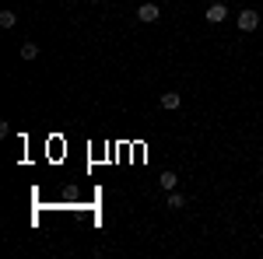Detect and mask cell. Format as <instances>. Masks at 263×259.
<instances>
[{
    "label": "cell",
    "instance_id": "cell-5",
    "mask_svg": "<svg viewBox=\"0 0 263 259\" xmlns=\"http://www.w3.org/2000/svg\"><path fill=\"white\" fill-rule=\"evenodd\" d=\"M158 182H162L165 193H172V189L179 186V175H176V172H162V179H158Z\"/></svg>",
    "mask_w": 263,
    "mask_h": 259
},
{
    "label": "cell",
    "instance_id": "cell-1",
    "mask_svg": "<svg viewBox=\"0 0 263 259\" xmlns=\"http://www.w3.org/2000/svg\"><path fill=\"white\" fill-rule=\"evenodd\" d=\"M239 32H246V35H249V32H256V28H260V11H249V7H246V11H239Z\"/></svg>",
    "mask_w": 263,
    "mask_h": 259
},
{
    "label": "cell",
    "instance_id": "cell-3",
    "mask_svg": "<svg viewBox=\"0 0 263 259\" xmlns=\"http://www.w3.org/2000/svg\"><path fill=\"white\" fill-rule=\"evenodd\" d=\"M158 14H162V7H158V4H151V0L137 7V18H141V21H158Z\"/></svg>",
    "mask_w": 263,
    "mask_h": 259
},
{
    "label": "cell",
    "instance_id": "cell-4",
    "mask_svg": "<svg viewBox=\"0 0 263 259\" xmlns=\"http://www.w3.org/2000/svg\"><path fill=\"white\" fill-rule=\"evenodd\" d=\"M165 207H168V210H182V207H186V196L172 189V193H168V200H165Z\"/></svg>",
    "mask_w": 263,
    "mask_h": 259
},
{
    "label": "cell",
    "instance_id": "cell-2",
    "mask_svg": "<svg viewBox=\"0 0 263 259\" xmlns=\"http://www.w3.org/2000/svg\"><path fill=\"white\" fill-rule=\"evenodd\" d=\"M203 18L211 21V25H221V21L228 18V7H224V4H211V7L203 11Z\"/></svg>",
    "mask_w": 263,
    "mask_h": 259
},
{
    "label": "cell",
    "instance_id": "cell-8",
    "mask_svg": "<svg viewBox=\"0 0 263 259\" xmlns=\"http://www.w3.org/2000/svg\"><path fill=\"white\" fill-rule=\"evenodd\" d=\"M21 56H25V60H35V56H39V46H35V42H21Z\"/></svg>",
    "mask_w": 263,
    "mask_h": 259
},
{
    "label": "cell",
    "instance_id": "cell-7",
    "mask_svg": "<svg viewBox=\"0 0 263 259\" xmlns=\"http://www.w3.org/2000/svg\"><path fill=\"white\" fill-rule=\"evenodd\" d=\"M18 25V14L14 11H0V28H14Z\"/></svg>",
    "mask_w": 263,
    "mask_h": 259
},
{
    "label": "cell",
    "instance_id": "cell-6",
    "mask_svg": "<svg viewBox=\"0 0 263 259\" xmlns=\"http://www.w3.org/2000/svg\"><path fill=\"white\" fill-rule=\"evenodd\" d=\"M179 91H168V95H162V109H168V112H172V109H179Z\"/></svg>",
    "mask_w": 263,
    "mask_h": 259
}]
</instances>
